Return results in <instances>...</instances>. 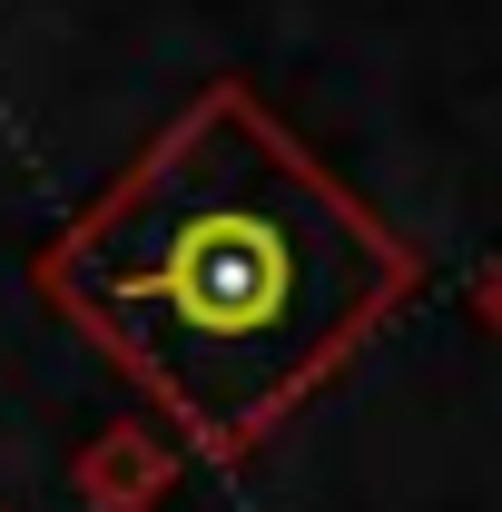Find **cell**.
<instances>
[{
  "label": "cell",
  "mask_w": 502,
  "mask_h": 512,
  "mask_svg": "<svg viewBox=\"0 0 502 512\" xmlns=\"http://www.w3.org/2000/svg\"><path fill=\"white\" fill-rule=\"evenodd\" d=\"M40 286L207 453H247L414 296V247L266 119L247 79H217L40 256Z\"/></svg>",
  "instance_id": "1"
}]
</instances>
